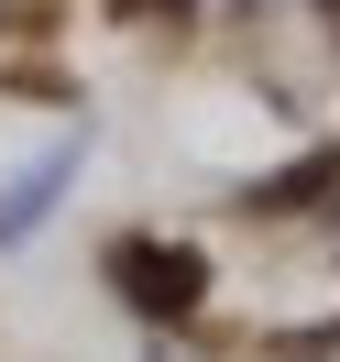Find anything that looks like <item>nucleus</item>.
I'll return each instance as SVG.
<instances>
[{"mask_svg":"<svg viewBox=\"0 0 340 362\" xmlns=\"http://www.w3.org/2000/svg\"><path fill=\"white\" fill-rule=\"evenodd\" d=\"M66 176H77V143H55V154L33 165V176L11 187V198H0V242H23V230H33V220L55 209V187H66Z\"/></svg>","mask_w":340,"mask_h":362,"instance_id":"2","label":"nucleus"},{"mask_svg":"<svg viewBox=\"0 0 340 362\" xmlns=\"http://www.w3.org/2000/svg\"><path fill=\"white\" fill-rule=\"evenodd\" d=\"M110 274H121V296L154 308V318H198V296H209V264L187 242H110Z\"/></svg>","mask_w":340,"mask_h":362,"instance_id":"1","label":"nucleus"}]
</instances>
